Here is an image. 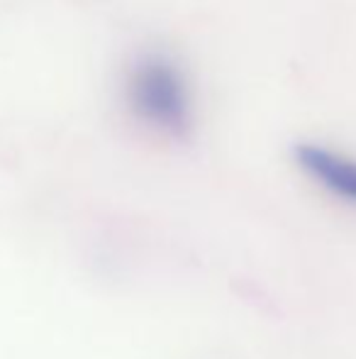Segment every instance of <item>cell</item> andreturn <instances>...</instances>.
Segmentation results:
<instances>
[{
  "label": "cell",
  "mask_w": 356,
  "mask_h": 359,
  "mask_svg": "<svg viewBox=\"0 0 356 359\" xmlns=\"http://www.w3.org/2000/svg\"><path fill=\"white\" fill-rule=\"evenodd\" d=\"M124 105L139 125L183 140L195 125V95L185 69L164 49H144L124 72Z\"/></svg>",
  "instance_id": "1"
},
{
  "label": "cell",
  "mask_w": 356,
  "mask_h": 359,
  "mask_svg": "<svg viewBox=\"0 0 356 359\" xmlns=\"http://www.w3.org/2000/svg\"><path fill=\"white\" fill-rule=\"evenodd\" d=\"M290 154L313 184L334 198L356 205V156L318 142H298Z\"/></svg>",
  "instance_id": "2"
}]
</instances>
